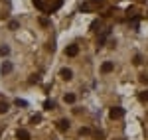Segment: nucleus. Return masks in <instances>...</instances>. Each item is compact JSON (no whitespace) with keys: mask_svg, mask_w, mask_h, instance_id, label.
Returning <instances> with one entry per match:
<instances>
[{"mask_svg":"<svg viewBox=\"0 0 148 140\" xmlns=\"http://www.w3.org/2000/svg\"><path fill=\"white\" fill-rule=\"evenodd\" d=\"M40 24H42V26H49V20H47V18H40Z\"/></svg>","mask_w":148,"mask_h":140,"instance_id":"20","label":"nucleus"},{"mask_svg":"<svg viewBox=\"0 0 148 140\" xmlns=\"http://www.w3.org/2000/svg\"><path fill=\"white\" fill-rule=\"evenodd\" d=\"M142 63V57L140 55H134V65H140Z\"/></svg>","mask_w":148,"mask_h":140,"instance_id":"21","label":"nucleus"},{"mask_svg":"<svg viewBox=\"0 0 148 140\" xmlns=\"http://www.w3.org/2000/svg\"><path fill=\"white\" fill-rule=\"evenodd\" d=\"M34 4H36L38 10L44 12V4H46V0H34ZM61 4H63V0H49V4H47V12H56Z\"/></svg>","mask_w":148,"mask_h":140,"instance_id":"1","label":"nucleus"},{"mask_svg":"<svg viewBox=\"0 0 148 140\" xmlns=\"http://www.w3.org/2000/svg\"><path fill=\"white\" fill-rule=\"evenodd\" d=\"M16 138L18 140H30V132L26 128H18V132H16Z\"/></svg>","mask_w":148,"mask_h":140,"instance_id":"5","label":"nucleus"},{"mask_svg":"<svg viewBox=\"0 0 148 140\" xmlns=\"http://www.w3.org/2000/svg\"><path fill=\"white\" fill-rule=\"evenodd\" d=\"M40 120H42V117H40V115H36V117H32V122H34V124H36V122H40Z\"/></svg>","mask_w":148,"mask_h":140,"instance_id":"22","label":"nucleus"},{"mask_svg":"<svg viewBox=\"0 0 148 140\" xmlns=\"http://www.w3.org/2000/svg\"><path fill=\"white\" fill-rule=\"evenodd\" d=\"M113 69H114V63H113V61H105V63L101 65V71H103V73H111Z\"/></svg>","mask_w":148,"mask_h":140,"instance_id":"8","label":"nucleus"},{"mask_svg":"<svg viewBox=\"0 0 148 140\" xmlns=\"http://www.w3.org/2000/svg\"><path fill=\"white\" fill-rule=\"evenodd\" d=\"M101 6H105V0H87L79 6L81 12H93V10H99Z\"/></svg>","mask_w":148,"mask_h":140,"instance_id":"2","label":"nucleus"},{"mask_svg":"<svg viewBox=\"0 0 148 140\" xmlns=\"http://www.w3.org/2000/svg\"><path fill=\"white\" fill-rule=\"evenodd\" d=\"M138 99H140L142 103H146V101H148V91H142V93L138 95Z\"/></svg>","mask_w":148,"mask_h":140,"instance_id":"13","label":"nucleus"},{"mask_svg":"<svg viewBox=\"0 0 148 140\" xmlns=\"http://www.w3.org/2000/svg\"><path fill=\"white\" fill-rule=\"evenodd\" d=\"M109 34H111V30H105V32L101 34V38H99V42H97V46H99V47H101L103 44H105V40L109 38Z\"/></svg>","mask_w":148,"mask_h":140,"instance_id":"10","label":"nucleus"},{"mask_svg":"<svg viewBox=\"0 0 148 140\" xmlns=\"http://www.w3.org/2000/svg\"><path fill=\"white\" fill-rule=\"evenodd\" d=\"M140 81H142V83H146V85H148V75H140Z\"/></svg>","mask_w":148,"mask_h":140,"instance_id":"24","label":"nucleus"},{"mask_svg":"<svg viewBox=\"0 0 148 140\" xmlns=\"http://www.w3.org/2000/svg\"><path fill=\"white\" fill-rule=\"evenodd\" d=\"M77 53H79V46H75V44L73 46H67V49H65V55L67 57H75Z\"/></svg>","mask_w":148,"mask_h":140,"instance_id":"4","label":"nucleus"},{"mask_svg":"<svg viewBox=\"0 0 148 140\" xmlns=\"http://www.w3.org/2000/svg\"><path fill=\"white\" fill-rule=\"evenodd\" d=\"M38 81H40V75H34V77L30 79V83H38Z\"/></svg>","mask_w":148,"mask_h":140,"instance_id":"23","label":"nucleus"},{"mask_svg":"<svg viewBox=\"0 0 148 140\" xmlns=\"http://www.w3.org/2000/svg\"><path fill=\"white\" fill-rule=\"evenodd\" d=\"M18 26H20V24L16 22V20H12V22L8 24V28H10V30H18Z\"/></svg>","mask_w":148,"mask_h":140,"instance_id":"16","label":"nucleus"},{"mask_svg":"<svg viewBox=\"0 0 148 140\" xmlns=\"http://www.w3.org/2000/svg\"><path fill=\"white\" fill-rule=\"evenodd\" d=\"M97 26H101V22H99V20H95V22L91 24V28H93V30H95V28H97Z\"/></svg>","mask_w":148,"mask_h":140,"instance_id":"25","label":"nucleus"},{"mask_svg":"<svg viewBox=\"0 0 148 140\" xmlns=\"http://www.w3.org/2000/svg\"><path fill=\"white\" fill-rule=\"evenodd\" d=\"M12 69H14V65H12L10 61H4V63H2V69H0V71H2V75H8Z\"/></svg>","mask_w":148,"mask_h":140,"instance_id":"9","label":"nucleus"},{"mask_svg":"<svg viewBox=\"0 0 148 140\" xmlns=\"http://www.w3.org/2000/svg\"><path fill=\"white\" fill-rule=\"evenodd\" d=\"M57 130H61V132L69 130V120H67V118H61V120L57 122Z\"/></svg>","mask_w":148,"mask_h":140,"instance_id":"7","label":"nucleus"},{"mask_svg":"<svg viewBox=\"0 0 148 140\" xmlns=\"http://www.w3.org/2000/svg\"><path fill=\"white\" fill-rule=\"evenodd\" d=\"M8 109H10V105H8V103H0V115L8 113Z\"/></svg>","mask_w":148,"mask_h":140,"instance_id":"12","label":"nucleus"},{"mask_svg":"<svg viewBox=\"0 0 148 140\" xmlns=\"http://www.w3.org/2000/svg\"><path fill=\"white\" fill-rule=\"evenodd\" d=\"M16 105H18V107H26V105H28V103H26L24 99H16Z\"/></svg>","mask_w":148,"mask_h":140,"instance_id":"19","label":"nucleus"},{"mask_svg":"<svg viewBox=\"0 0 148 140\" xmlns=\"http://www.w3.org/2000/svg\"><path fill=\"white\" fill-rule=\"evenodd\" d=\"M8 53H10V47H8V46L0 47V55H8Z\"/></svg>","mask_w":148,"mask_h":140,"instance_id":"14","label":"nucleus"},{"mask_svg":"<svg viewBox=\"0 0 148 140\" xmlns=\"http://www.w3.org/2000/svg\"><path fill=\"white\" fill-rule=\"evenodd\" d=\"M79 134H81V136H87V134H91V128H87V126H83V128L79 130Z\"/></svg>","mask_w":148,"mask_h":140,"instance_id":"15","label":"nucleus"},{"mask_svg":"<svg viewBox=\"0 0 148 140\" xmlns=\"http://www.w3.org/2000/svg\"><path fill=\"white\" fill-rule=\"evenodd\" d=\"M109 117L113 118V120H116V118H123V117H125V109H123V107H113V109L109 111Z\"/></svg>","mask_w":148,"mask_h":140,"instance_id":"3","label":"nucleus"},{"mask_svg":"<svg viewBox=\"0 0 148 140\" xmlns=\"http://www.w3.org/2000/svg\"><path fill=\"white\" fill-rule=\"evenodd\" d=\"M75 99H77V97H75L73 93H67L65 97H63V101H65L67 105H71V103H75Z\"/></svg>","mask_w":148,"mask_h":140,"instance_id":"11","label":"nucleus"},{"mask_svg":"<svg viewBox=\"0 0 148 140\" xmlns=\"http://www.w3.org/2000/svg\"><path fill=\"white\" fill-rule=\"evenodd\" d=\"M59 75H61V79H65V81H69L71 77H73V71L67 69V67H63V69L59 71Z\"/></svg>","mask_w":148,"mask_h":140,"instance_id":"6","label":"nucleus"},{"mask_svg":"<svg viewBox=\"0 0 148 140\" xmlns=\"http://www.w3.org/2000/svg\"><path fill=\"white\" fill-rule=\"evenodd\" d=\"M93 136L99 140V138H105V132H101V130H97V132H93Z\"/></svg>","mask_w":148,"mask_h":140,"instance_id":"18","label":"nucleus"},{"mask_svg":"<svg viewBox=\"0 0 148 140\" xmlns=\"http://www.w3.org/2000/svg\"><path fill=\"white\" fill-rule=\"evenodd\" d=\"M44 107H46L47 111H51V109H56V105H53L51 101H46V103H44Z\"/></svg>","mask_w":148,"mask_h":140,"instance_id":"17","label":"nucleus"}]
</instances>
